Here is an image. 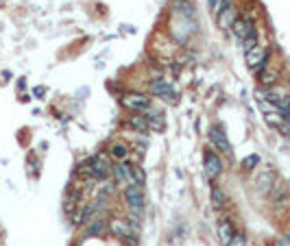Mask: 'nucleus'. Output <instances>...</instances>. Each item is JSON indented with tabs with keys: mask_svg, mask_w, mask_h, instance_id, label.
<instances>
[{
	"mask_svg": "<svg viewBox=\"0 0 290 246\" xmlns=\"http://www.w3.org/2000/svg\"><path fill=\"white\" fill-rule=\"evenodd\" d=\"M244 59H246V65H249L251 70H264V65H266V61H268V55H266V50L258 44L253 50L246 52Z\"/></svg>",
	"mask_w": 290,
	"mask_h": 246,
	"instance_id": "nucleus-4",
	"label": "nucleus"
},
{
	"mask_svg": "<svg viewBox=\"0 0 290 246\" xmlns=\"http://www.w3.org/2000/svg\"><path fill=\"white\" fill-rule=\"evenodd\" d=\"M260 161V157L258 155H251V157H246V161H244V168H253Z\"/></svg>",
	"mask_w": 290,
	"mask_h": 246,
	"instance_id": "nucleus-20",
	"label": "nucleus"
},
{
	"mask_svg": "<svg viewBox=\"0 0 290 246\" xmlns=\"http://www.w3.org/2000/svg\"><path fill=\"white\" fill-rule=\"evenodd\" d=\"M210 137H212V142H214V146L216 148H220L222 153H232V146H229V142H227V137H225V133H222L220 129H212L210 131Z\"/></svg>",
	"mask_w": 290,
	"mask_h": 246,
	"instance_id": "nucleus-10",
	"label": "nucleus"
},
{
	"mask_svg": "<svg viewBox=\"0 0 290 246\" xmlns=\"http://www.w3.org/2000/svg\"><path fill=\"white\" fill-rule=\"evenodd\" d=\"M216 20H218V26L222 28V31H232V26H234V22L238 20V9L232 4V0L225 4V9L220 11L218 15H216Z\"/></svg>",
	"mask_w": 290,
	"mask_h": 246,
	"instance_id": "nucleus-5",
	"label": "nucleus"
},
{
	"mask_svg": "<svg viewBox=\"0 0 290 246\" xmlns=\"http://www.w3.org/2000/svg\"><path fill=\"white\" fill-rule=\"evenodd\" d=\"M277 246H290L288 240H282V242H277Z\"/></svg>",
	"mask_w": 290,
	"mask_h": 246,
	"instance_id": "nucleus-21",
	"label": "nucleus"
},
{
	"mask_svg": "<svg viewBox=\"0 0 290 246\" xmlns=\"http://www.w3.org/2000/svg\"><path fill=\"white\" fill-rule=\"evenodd\" d=\"M234 236H236V229L232 227V223H227V220H220V223H218V238H220V242L227 246L229 242H232Z\"/></svg>",
	"mask_w": 290,
	"mask_h": 246,
	"instance_id": "nucleus-11",
	"label": "nucleus"
},
{
	"mask_svg": "<svg viewBox=\"0 0 290 246\" xmlns=\"http://www.w3.org/2000/svg\"><path fill=\"white\" fill-rule=\"evenodd\" d=\"M172 85H168L166 81H150L148 83V92L150 94H155V96H164V98H172L174 96V92H172Z\"/></svg>",
	"mask_w": 290,
	"mask_h": 246,
	"instance_id": "nucleus-9",
	"label": "nucleus"
},
{
	"mask_svg": "<svg viewBox=\"0 0 290 246\" xmlns=\"http://www.w3.org/2000/svg\"><path fill=\"white\" fill-rule=\"evenodd\" d=\"M124 109L129 111H136V113H144L150 107V98L146 94H140V92H126L122 98H120Z\"/></svg>",
	"mask_w": 290,
	"mask_h": 246,
	"instance_id": "nucleus-1",
	"label": "nucleus"
},
{
	"mask_svg": "<svg viewBox=\"0 0 290 246\" xmlns=\"http://www.w3.org/2000/svg\"><path fill=\"white\" fill-rule=\"evenodd\" d=\"M114 177H116V181L120 185H124V183H129V185H134V168H129V164L126 161H122V164H118L116 168H114Z\"/></svg>",
	"mask_w": 290,
	"mask_h": 246,
	"instance_id": "nucleus-7",
	"label": "nucleus"
},
{
	"mask_svg": "<svg viewBox=\"0 0 290 246\" xmlns=\"http://www.w3.org/2000/svg\"><path fill=\"white\" fill-rule=\"evenodd\" d=\"M124 201H126V205H129L131 212H140V209L144 207V190H142V185H126L124 188Z\"/></svg>",
	"mask_w": 290,
	"mask_h": 246,
	"instance_id": "nucleus-2",
	"label": "nucleus"
},
{
	"mask_svg": "<svg viewBox=\"0 0 290 246\" xmlns=\"http://www.w3.org/2000/svg\"><path fill=\"white\" fill-rule=\"evenodd\" d=\"M256 46H258V31L253 28V31L242 39V48H244V52H249V50H253Z\"/></svg>",
	"mask_w": 290,
	"mask_h": 246,
	"instance_id": "nucleus-16",
	"label": "nucleus"
},
{
	"mask_svg": "<svg viewBox=\"0 0 290 246\" xmlns=\"http://www.w3.org/2000/svg\"><path fill=\"white\" fill-rule=\"evenodd\" d=\"M134 181H136L138 185L144 183V170H142L140 166H134Z\"/></svg>",
	"mask_w": 290,
	"mask_h": 246,
	"instance_id": "nucleus-19",
	"label": "nucleus"
},
{
	"mask_svg": "<svg viewBox=\"0 0 290 246\" xmlns=\"http://www.w3.org/2000/svg\"><path fill=\"white\" fill-rule=\"evenodd\" d=\"M227 246H246V240H244L242 233H236V236L232 238V242H229Z\"/></svg>",
	"mask_w": 290,
	"mask_h": 246,
	"instance_id": "nucleus-18",
	"label": "nucleus"
},
{
	"mask_svg": "<svg viewBox=\"0 0 290 246\" xmlns=\"http://www.w3.org/2000/svg\"><path fill=\"white\" fill-rule=\"evenodd\" d=\"M126 122H129V127L131 129H136V131H146L148 129V120L142 116V113H134V116H129V120H126Z\"/></svg>",
	"mask_w": 290,
	"mask_h": 246,
	"instance_id": "nucleus-13",
	"label": "nucleus"
},
{
	"mask_svg": "<svg viewBox=\"0 0 290 246\" xmlns=\"http://www.w3.org/2000/svg\"><path fill=\"white\" fill-rule=\"evenodd\" d=\"M277 76H280V74H277L275 70H264V72H260V83L270 87V85H275V83H277Z\"/></svg>",
	"mask_w": 290,
	"mask_h": 246,
	"instance_id": "nucleus-15",
	"label": "nucleus"
},
{
	"mask_svg": "<svg viewBox=\"0 0 290 246\" xmlns=\"http://www.w3.org/2000/svg\"><path fill=\"white\" fill-rule=\"evenodd\" d=\"M253 28H256V26H253V20H251V17H238V20L234 22L232 31H234L236 37L242 41V39L246 37V35H249V33L253 31Z\"/></svg>",
	"mask_w": 290,
	"mask_h": 246,
	"instance_id": "nucleus-8",
	"label": "nucleus"
},
{
	"mask_svg": "<svg viewBox=\"0 0 290 246\" xmlns=\"http://www.w3.org/2000/svg\"><path fill=\"white\" fill-rule=\"evenodd\" d=\"M112 231L116 233V236H120V238H131V233H134V229H131L126 223H122V220H114Z\"/></svg>",
	"mask_w": 290,
	"mask_h": 246,
	"instance_id": "nucleus-14",
	"label": "nucleus"
},
{
	"mask_svg": "<svg viewBox=\"0 0 290 246\" xmlns=\"http://www.w3.org/2000/svg\"><path fill=\"white\" fill-rule=\"evenodd\" d=\"M203 166H205V177H208L210 181H214V179L220 177V172H222V161H220V157H218V155H216L214 151H205V161H203Z\"/></svg>",
	"mask_w": 290,
	"mask_h": 246,
	"instance_id": "nucleus-3",
	"label": "nucleus"
},
{
	"mask_svg": "<svg viewBox=\"0 0 290 246\" xmlns=\"http://www.w3.org/2000/svg\"><path fill=\"white\" fill-rule=\"evenodd\" d=\"M212 201H214L216 207H222V205H225V196H222V192H220L218 188L212 190Z\"/></svg>",
	"mask_w": 290,
	"mask_h": 246,
	"instance_id": "nucleus-17",
	"label": "nucleus"
},
{
	"mask_svg": "<svg viewBox=\"0 0 290 246\" xmlns=\"http://www.w3.org/2000/svg\"><path fill=\"white\" fill-rule=\"evenodd\" d=\"M208 2H210V4H212V7H214V4H216V2H220V0H208Z\"/></svg>",
	"mask_w": 290,
	"mask_h": 246,
	"instance_id": "nucleus-22",
	"label": "nucleus"
},
{
	"mask_svg": "<svg viewBox=\"0 0 290 246\" xmlns=\"http://www.w3.org/2000/svg\"><path fill=\"white\" fill-rule=\"evenodd\" d=\"M90 164H92V168H94V179H105L112 172L107 155H96L94 159H90Z\"/></svg>",
	"mask_w": 290,
	"mask_h": 246,
	"instance_id": "nucleus-6",
	"label": "nucleus"
},
{
	"mask_svg": "<svg viewBox=\"0 0 290 246\" xmlns=\"http://www.w3.org/2000/svg\"><path fill=\"white\" fill-rule=\"evenodd\" d=\"M110 155H112V159H116L118 164H122V161L129 159V148H126L122 142H116V144H114V146L110 148Z\"/></svg>",
	"mask_w": 290,
	"mask_h": 246,
	"instance_id": "nucleus-12",
	"label": "nucleus"
},
{
	"mask_svg": "<svg viewBox=\"0 0 290 246\" xmlns=\"http://www.w3.org/2000/svg\"><path fill=\"white\" fill-rule=\"evenodd\" d=\"M288 133H290V131H288Z\"/></svg>",
	"mask_w": 290,
	"mask_h": 246,
	"instance_id": "nucleus-23",
	"label": "nucleus"
}]
</instances>
